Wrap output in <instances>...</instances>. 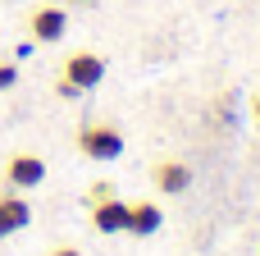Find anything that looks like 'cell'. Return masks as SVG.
I'll return each instance as SVG.
<instances>
[{
    "mask_svg": "<svg viewBox=\"0 0 260 256\" xmlns=\"http://www.w3.org/2000/svg\"><path fill=\"white\" fill-rule=\"evenodd\" d=\"M78 151L87 160H96V165L119 160L123 156V133L114 124H87V128H78Z\"/></svg>",
    "mask_w": 260,
    "mask_h": 256,
    "instance_id": "cell-1",
    "label": "cell"
},
{
    "mask_svg": "<svg viewBox=\"0 0 260 256\" xmlns=\"http://www.w3.org/2000/svg\"><path fill=\"white\" fill-rule=\"evenodd\" d=\"M59 78L73 82L78 92H91V87L105 82V60H101L96 50H73V55L64 60V73H59Z\"/></svg>",
    "mask_w": 260,
    "mask_h": 256,
    "instance_id": "cell-2",
    "label": "cell"
},
{
    "mask_svg": "<svg viewBox=\"0 0 260 256\" xmlns=\"http://www.w3.org/2000/svg\"><path fill=\"white\" fill-rule=\"evenodd\" d=\"M41 179H46V160H41V156L18 151V156H9V160H5V188L27 192V188H41Z\"/></svg>",
    "mask_w": 260,
    "mask_h": 256,
    "instance_id": "cell-3",
    "label": "cell"
},
{
    "mask_svg": "<svg viewBox=\"0 0 260 256\" xmlns=\"http://www.w3.org/2000/svg\"><path fill=\"white\" fill-rule=\"evenodd\" d=\"M27 27H32V41L50 46V41H59V37L69 32V14H64L59 5H37V9L27 14Z\"/></svg>",
    "mask_w": 260,
    "mask_h": 256,
    "instance_id": "cell-4",
    "label": "cell"
},
{
    "mask_svg": "<svg viewBox=\"0 0 260 256\" xmlns=\"http://www.w3.org/2000/svg\"><path fill=\"white\" fill-rule=\"evenodd\" d=\"M128 215H133V202H119L114 192L96 197V206H91V224L101 234H128Z\"/></svg>",
    "mask_w": 260,
    "mask_h": 256,
    "instance_id": "cell-5",
    "label": "cell"
},
{
    "mask_svg": "<svg viewBox=\"0 0 260 256\" xmlns=\"http://www.w3.org/2000/svg\"><path fill=\"white\" fill-rule=\"evenodd\" d=\"M32 224V206H27V197L23 192H0V238H9V234H23Z\"/></svg>",
    "mask_w": 260,
    "mask_h": 256,
    "instance_id": "cell-6",
    "label": "cell"
},
{
    "mask_svg": "<svg viewBox=\"0 0 260 256\" xmlns=\"http://www.w3.org/2000/svg\"><path fill=\"white\" fill-rule=\"evenodd\" d=\"M151 174H155V188H160V192H169V197H178V192H187V188H192V169H187L183 160H160Z\"/></svg>",
    "mask_w": 260,
    "mask_h": 256,
    "instance_id": "cell-7",
    "label": "cell"
},
{
    "mask_svg": "<svg viewBox=\"0 0 260 256\" xmlns=\"http://www.w3.org/2000/svg\"><path fill=\"white\" fill-rule=\"evenodd\" d=\"M155 229H160V206H151V202H133L128 234H133V238H151Z\"/></svg>",
    "mask_w": 260,
    "mask_h": 256,
    "instance_id": "cell-8",
    "label": "cell"
},
{
    "mask_svg": "<svg viewBox=\"0 0 260 256\" xmlns=\"http://www.w3.org/2000/svg\"><path fill=\"white\" fill-rule=\"evenodd\" d=\"M14 82H18V69H14L9 60H0V92H9Z\"/></svg>",
    "mask_w": 260,
    "mask_h": 256,
    "instance_id": "cell-9",
    "label": "cell"
},
{
    "mask_svg": "<svg viewBox=\"0 0 260 256\" xmlns=\"http://www.w3.org/2000/svg\"><path fill=\"white\" fill-rule=\"evenodd\" d=\"M55 96H64V101H73V96H78V87H73V82H64V78H59V82H55Z\"/></svg>",
    "mask_w": 260,
    "mask_h": 256,
    "instance_id": "cell-10",
    "label": "cell"
},
{
    "mask_svg": "<svg viewBox=\"0 0 260 256\" xmlns=\"http://www.w3.org/2000/svg\"><path fill=\"white\" fill-rule=\"evenodd\" d=\"M50 256H82V252H78V247H55Z\"/></svg>",
    "mask_w": 260,
    "mask_h": 256,
    "instance_id": "cell-11",
    "label": "cell"
},
{
    "mask_svg": "<svg viewBox=\"0 0 260 256\" xmlns=\"http://www.w3.org/2000/svg\"><path fill=\"white\" fill-rule=\"evenodd\" d=\"M251 110H256V119H260V96H256V101H251Z\"/></svg>",
    "mask_w": 260,
    "mask_h": 256,
    "instance_id": "cell-12",
    "label": "cell"
}]
</instances>
